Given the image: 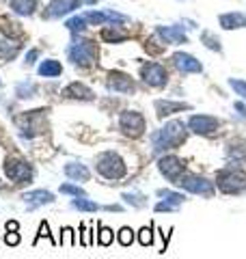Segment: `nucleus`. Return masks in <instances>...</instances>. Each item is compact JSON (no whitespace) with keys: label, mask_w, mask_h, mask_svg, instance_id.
<instances>
[{"label":"nucleus","mask_w":246,"mask_h":259,"mask_svg":"<svg viewBox=\"0 0 246 259\" xmlns=\"http://www.w3.org/2000/svg\"><path fill=\"white\" fill-rule=\"evenodd\" d=\"M114 240V231L108 229V227H100V236H97V242H100L102 246H110Z\"/></svg>","instance_id":"29"},{"label":"nucleus","mask_w":246,"mask_h":259,"mask_svg":"<svg viewBox=\"0 0 246 259\" xmlns=\"http://www.w3.org/2000/svg\"><path fill=\"white\" fill-rule=\"evenodd\" d=\"M119 130L126 136H132V139H138L145 132V117L136 110H126L121 112L119 117Z\"/></svg>","instance_id":"7"},{"label":"nucleus","mask_w":246,"mask_h":259,"mask_svg":"<svg viewBox=\"0 0 246 259\" xmlns=\"http://www.w3.org/2000/svg\"><path fill=\"white\" fill-rule=\"evenodd\" d=\"M186 123L184 121H169L164 127L155 130V132L149 136L151 139V149L153 153H160V151H167V149H177L186 143Z\"/></svg>","instance_id":"1"},{"label":"nucleus","mask_w":246,"mask_h":259,"mask_svg":"<svg viewBox=\"0 0 246 259\" xmlns=\"http://www.w3.org/2000/svg\"><path fill=\"white\" fill-rule=\"evenodd\" d=\"M158 197H162V201H167V203L175 205V207H179V205L184 203V194L173 192V190H169V188H160L158 190Z\"/></svg>","instance_id":"25"},{"label":"nucleus","mask_w":246,"mask_h":259,"mask_svg":"<svg viewBox=\"0 0 246 259\" xmlns=\"http://www.w3.org/2000/svg\"><path fill=\"white\" fill-rule=\"evenodd\" d=\"M100 37L104 39L106 44H123L128 39V35L119 26H106V28H102Z\"/></svg>","instance_id":"20"},{"label":"nucleus","mask_w":246,"mask_h":259,"mask_svg":"<svg viewBox=\"0 0 246 259\" xmlns=\"http://www.w3.org/2000/svg\"><path fill=\"white\" fill-rule=\"evenodd\" d=\"M78 7H80V0H52L48 5L46 18H63V15L76 11Z\"/></svg>","instance_id":"13"},{"label":"nucleus","mask_w":246,"mask_h":259,"mask_svg":"<svg viewBox=\"0 0 246 259\" xmlns=\"http://www.w3.org/2000/svg\"><path fill=\"white\" fill-rule=\"evenodd\" d=\"M138 242H141L143 246H149L151 242H153V231H151V227H143L141 231H138Z\"/></svg>","instance_id":"33"},{"label":"nucleus","mask_w":246,"mask_h":259,"mask_svg":"<svg viewBox=\"0 0 246 259\" xmlns=\"http://www.w3.org/2000/svg\"><path fill=\"white\" fill-rule=\"evenodd\" d=\"M218 24L223 26L225 30H235V28H244L246 26V13L240 11H231V13H223L218 18Z\"/></svg>","instance_id":"18"},{"label":"nucleus","mask_w":246,"mask_h":259,"mask_svg":"<svg viewBox=\"0 0 246 259\" xmlns=\"http://www.w3.org/2000/svg\"><path fill=\"white\" fill-rule=\"evenodd\" d=\"M61 192L71 194V197H87V192L82 190L80 186H73V184H61Z\"/></svg>","instance_id":"32"},{"label":"nucleus","mask_w":246,"mask_h":259,"mask_svg":"<svg viewBox=\"0 0 246 259\" xmlns=\"http://www.w3.org/2000/svg\"><path fill=\"white\" fill-rule=\"evenodd\" d=\"M117 238H119V244H121V246H130V244L134 242V231L130 229V227H123Z\"/></svg>","instance_id":"31"},{"label":"nucleus","mask_w":246,"mask_h":259,"mask_svg":"<svg viewBox=\"0 0 246 259\" xmlns=\"http://www.w3.org/2000/svg\"><path fill=\"white\" fill-rule=\"evenodd\" d=\"M11 9L18 15H32L37 9V0H11Z\"/></svg>","instance_id":"23"},{"label":"nucleus","mask_w":246,"mask_h":259,"mask_svg":"<svg viewBox=\"0 0 246 259\" xmlns=\"http://www.w3.org/2000/svg\"><path fill=\"white\" fill-rule=\"evenodd\" d=\"M26 201L28 209H35V207H41V205H48V203H54V194L48 192V190H30L22 197Z\"/></svg>","instance_id":"16"},{"label":"nucleus","mask_w":246,"mask_h":259,"mask_svg":"<svg viewBox=\"0 0 246 259\" xmlns=\"http://www.w3.org/2000/svg\"><path fill=\"white\" fill-rule=\"evenodd\" d=\"M65 175H67L69 180H73V182H89L91 180L89 168L85 164H78V162H69V164H65Z\"/></svg>","instance_id":"19"},{"label":"nucleus","mask_w":246,"mask_h":259,"mask_svg":"<svg viewBox=\"0 0 246 259\" xmlns=\"http://www.w3.org/2000/svg\"><path fill=\"white\" fill-rule=\"evenodd\" d=\"M229 84H231V89L235 91V95H240L242 100H246V82H244V80L231 78V80H229Z\"/></svg>","instance_id":"34"},{"label":"nucleus","mask_w":246,"mask_h":259,"mask_svg":"<svg viewBox=\"0 0 246 259\" xmlns=\"http://www.w3.org/2000/svg\"><path fill=\"white\" fill-rule=\"evenodd\" d=\"M155 32H158V37L162 39L164 44H173V46L188 44L186 32L179 26H158V28H155Z\"/></svg>","instance_id":"14"},{"label":"nucleus","mask_w":246,"mask_h":259,"mask_svg":"<svg viewBox=\"0 0 246 259\" xmlns=\"http://www.w3.org/2000/svg\"><path fill=\"white\" fill-rule=\"evenodd\" d=\"M18 97H22V100H26V97H32L37 93V87L32 84V82H22V84H18Z\"/></svg>","instance_id":"30"},{"label":"nucleus","mask_w":246,"mask_h":259,"mask_svg":"<svg viewBox=\"0 0 246 259\" xmlns=\"http://www.w3.org/2000/svg\"><path fill=\"white\" fill-rule=\"evenodd\" d=\"M5 242H7L9 246H18V244H20V233H18V231H9V233L5 236Z\"/></svg>","instance_id":"37"},{"label":"nucleus","mask_w":246,"mask_h":259,"mask_svg":"<svg viewBox=\"0 0 246 259\" xmlns=\"http://www.w3.org/2000/svg\"><path fill=\"white\" fill-rule=\"evenodd\" d=\"M173 63L179 71H184V74H199V71H203V65L196 61L192 54H186V52H175Z\"/></svg>","instance_id":"12"},{"label":"nucleus","mask_w":246,"mask_h":259,"mask_svg":"<svg viewBox=\"0 0 246 259\" xmlns=\"http://www.w3.org/2000/svg\"><path fill=\"white\" fill-rule=\"evenodd\" d=\"M141 78L149 87H155V89L167 87V82H169V74L160 63H145L141 67Z\"/></svg>","instance_id":"8"},{"label":"nucleus","mask_w":246,"mask_h":259,"mask_svg":"<svg viewBox=\"0 0 246 259\" xmlns=\"http://www.w3.org/2000/svg\"><path fill=\"white\" fill-rule=\"evenodd\" d=\"M71 207H73V209H80V212H97V209H100V205H97L95 201L87 199V197L73 199V201H71Z\"/></svg>","instance_id":"24"},{"label":"nucleus","mask_w":246,"mask_h":259,"mask_svg":"<svg viewBox=\"0 0 246 259\" xmlns=\"http://www.w3.org/2000/svg\"><path fill=\"white\" fill-rule=\"evenodd\" d=\"M108 89L114 93H134L136 91V84L132 76L123 74V71H110L108 74Z\"/></svg>","instance_id":"11"},{"label":"nucleus","mask_w":246,"mask_h":259,"mask_svg":"<svg viewBox=\"0 0 246 259\" xmlns=\"http://www.w3.org/2000/svg\"><path fill=\"white\" fill-rule=\"evenodd\" d=\"M39 59V50H30L28 54H26V65H32Z\"/></svg>","instance_id":"39"},{"label":"nucleus","mask_w":246,"mask_h":259,"mask_svg":"<svg viewBox=\"0 0 246 259\" xmlns=\"http://www.w3.org/2000/svg\"><path fill=\"white\" fill-rule=\"evenodd\" d=\"M67 56L73 65L80 67H91L97 61V44L93 39H82V37H73V41L67 48Z\"/></svg>","instance_id":"2"},{"label":"nucleus","mask_w":246,"mask_h":259,"mask_svg":"<svg viewBox=\"0 0 246 259\" xmlns=\"http://www.w3.org/2000/svg\"><path fill=\"white\" fill-rule=\"evenodd\" d=\"M5 173L13 184H30L32 182V166L28 162H24L20 158H9L5 162Z\"/></svg>","instance_id":"5"},{"label":"nucleus","mask_w":246,"mask_h":259,"mask_svg":"<svg viewBox=\"0 0 246 259\" xmlns=\"http://www.w3.org/2000/svg\"><path fill=\"white\" fill-rule=\"evenodd\" d=\"M61 74H63V65L54 59H48L39 65V76H44V78H56Z\"/></svg>","instance_id":"21"},{"label":"nucleus","mask_w":246,"mask_h":259,"mask_svg":"<svg viewBox=\"0 0 246 259\" xmlns=\"http://www.w3.org/2000/svg\"><path fill=\"white\" fill-rule=\"evenodd\" d=\"M190 108H192L190 104H184V102H171V100H158L155 102V112H158L160 119L169 117V115H175V112L190 110Z\"/></svg>","instance_id":"15"},{"label":"nucleus","mask_w":246,"mask_h":259,"mask_svg":"<svg viewBox=\"0 0 246 259\" xmlns=\"http://www.w3.org/2000/svg\"><path fill=\"white\" fill-rule=\"evenodd\" d=\"M63 95L65 97H71V100H82V102L93 100V91L87 84H82V82H71L69 87H65L63 89Z\"/></svg>","instance_id":"17"},{"label":"nucleus","mask_w":246,"mask_h":259,"mask_svg":"<svg viewBox=\"0 0 246 259\" xmlns=\"http://www.w3.org/2000/svg\"><path fill=\"white\" fill-rule=\"evenodd\" d=\"M121 199L126 201L128 205H132V207H145V205H147L145 194H141V192H126Z\"/></svg>","instance_id":"26"},{"label":"nucleus","mask_w":246,"mask_h":259,"mask_svg":"<svg viewBox=\"0 0 246 259\" xmlns=\"http://www.w3.org/2000/svg\"><path fill=\"white\" fill-rule=\"evenodd\" d=\"M218 190L225 194H237L246 188V173L240 168H223L216 175Z\"/></svg>","instance_id":"4"},{"label":"nucleus","mask_w":246,"mask_h":259,"mask_svg":"<svg viewBox=\"0 0 246 259\" xmlns=\"http://www.w3.org/2000/svg\"><path fill=\"white\" fill-rule=\"evenodd\" d=\"M158 168H160V173L167 177V180H171V182H179V177L184 175V162L179 160L177 156H162L160 160H158Z\"/></svg>","instance_id":"10"},{"label":"nucleus","mask_w":246,"mask_h":259,"mask_svg":"<svg viewBox=\"0 0 246 259\" xmlns=\"http://www.w3.org/2000/svg\"><path fill=\"white\" fill-rule=\"evenodd\" d=\"M175 205L167 203V201H160V203H155V212H175Z\"/></svg>","instance_id":"38"},{"label":"nucleus","mask_w":246,"mask_h":259,"mask_svg":"<svg viewBox=\"0 0 246 259\" xmlns=\"http://www.w3.org/2000/svg\"><path fill=\"white\" fill-rule=\"evenodd\" d=\"M106 209H108V212H121V205H106Z\"/></svg>","instance_id":"42"},{"label":"nucleus","mask_w":246,"mask_h":259,"mask_svg":"<svg viewBox=\"0 0 246 259\" xmlns=\"http://www.w3.org/2000/svg\"><path fill=\"white\" fill-rule=\"evenodd\" d=\"M201 44H205V46L210 48V50H216V52L223 50V46H220V41H218V39H216L214 35H212L210 30H203V32H201Z\"/></svg>","instance_id":"27"},{"label":"nucleus","mask_w":246,"mask_h":259,"mask_svg":"<svg viewBox=\"0 0 246 259\" xmlns=\"http://www.w3.org/2000/svg\"><path fill=\"white\" fill-rule=\"evenodd\" d=\"M61 233H63V236H61V244H63V242H67V244H76V238H73V229L65 227Z\"/></svg>","instance_id":"35"},{"label":"nucleus","mask_w":246,"mask_h":259,"mask_svg":"<svg viewBox=\"0 0 246 259\" xmlns=\"http://www.w3.org/2000/svg\"><path fill=\"white\" fill-rule=\"evenodd\" d=\"M41 238H48L54 244V240H52V236H50V227H48V223H41L39 225V233H37V240H41Z\"/></svg>","instance_id":"36"},{"label":"nucleus","mask_w":246,"mask_h":259,"mask_svg":"<svg viewBox=\"0 0 246 259\" xmlns=\"http://www.w3.org/2000/svg\"><path fill=\"white\" fill-rule=\"evenodd\" d=\"M18 52H20V44L18 41H13V39H3V41H0V59L3 61L15 59Z\"/></svg>","instance_id":"22"},{"label":"nucleus","mask_w":246,"mask_h":259,"mask_svg":"<svg viewBox=\"0 0 246 259\" xmlns=\"http://www.w3.org/2000/svg\"><path fill=\"white\" fill-rule=\"evenodd\" d=\"M179 186H182L184 190H188V192H192V194H201V197H205V199H212L214 197V184L212 182H208L205 177H201V175H182L179 177V182H177Z\"/></svg>","instance_id":"6"},{"label":"nucleus","mask_w":246,"mask_h":259,"mask_svg":"<svg viewBox=\"0 0 246 259\" xmlns=\"http://www.w3.org/2000/svg\"><path fill=\"white\" fill-rule=\"evenodd\" d=\"M233 108H235V112H237V115L246 119V106H244L242 102H235V106H233Z\"/></svg>","instance_id":"40"},{"label":"nucleus","mask_w":246,"mask_h":259,"mask_svg":"<svg viewBox=\"0 0 246 259\" xmlns=\"http://www.w3.org/2000/svg\"><path fill=\"white\" fill-rule=\"evenodd\" d=\"M95 168L102 177H106V180H121V177L126 175V162H123L119 153H114V151L100 153L95 160Z\"/></svg>","instance_id":"3"},{"label":"nucleus","mask_w":246,"mask_h":259,"mask_svg":"<svg viewBox=\"0 0 246 259\" xmlns=\"http://www.w3.org/2000/svg\"><path fill=\"white\" fill-rule=\"evenodd\" d=\"M65 26H67L71 32H82L87 28V18H85V15H82V18H80V15H76V18H71V20L65 22Z\"/></svg>","instance_id":"28"},{"label":"nucleus","mask_w":246,"mask_h":259,"mask_svg":"<svg viewBox=\"0 0 246 259\" xmlns=\"http://www.w3.org/2000/svg\"><path fill=\"white\" fill-rule=\"evenodd\" d=\"M218 127H220V121L212 115H192L188 119V130H192L194 134L208 136V134H214Z\"/></svg>","instance_id":"9"},{"label":"nucleus","mask_w":246,"mask_h":259,"mask_svg":"<svg viewBox=\"0 0 246 259\" xmlns=\"http://www.w3.org/2000/svg\"><path fill=\"white\" fill-rule=\"evenodd\" d=\"M18 229H20L18 221H9V223H7V231H18Z\"/></svg>","instance_id":"41"}]
</instances>
